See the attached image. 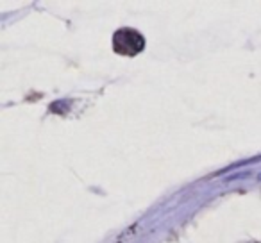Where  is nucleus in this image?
I'll use <instances>...</instances> for the list:
<instances>
[{"mask_svg":"<svg viewBox=\"0 0 261 243\" xmlns=\"http://www.w3.org/2000/svg\"><path fill=\"white\" fill-rule=\"evenodd\" d=\"M259 181H261V175H259Z\"/></svg>","mask_w":261,"mask_h":243,"instance_id":"obj_2","label":"nucleus"},{"mask_svg":"<svg viewBox=\"0 0 261 243\" xmlns=\"http://www.w3.org/2000/svg\"><path fill=\"white\" fill-rule=\"evenodd\" d=\"M113 48L116 54L136 56L145 48V38L135 29H120L113 36Z\"/></svg>","mask_w":261,"mask_h":243,"instance_id":"obj_1","label":"nucleus"}]
</instances>
